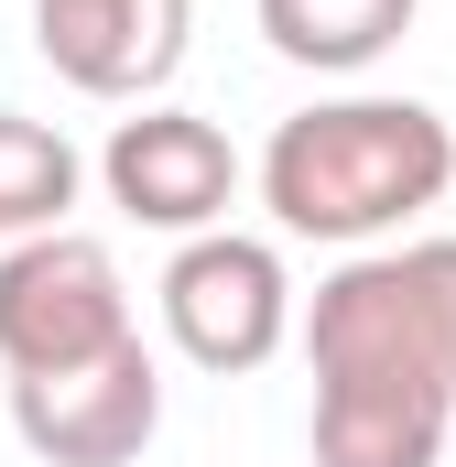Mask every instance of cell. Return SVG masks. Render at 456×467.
Here are the masks:
<instances>
[{"label": "cell", "mask_w": 456, "mask_h": 467, "mask_svg": "<svg viewBox=\"0 0 456 467\" xmlns=\"http://www.w3.org/2000/svg\"><path fill=\"white\" fill-rule=\"evenodd\" d=\"M456 402L391 358H316V467H435Z\"/></svg>", "instance_id": "obj_7"}, {"label": "cell", "mask_w": 456, "mask_h": 467, "mask_svg": "<svg viewBox=\"0 0 456 467\" xmlns=\"http://www.w3.org/2000/svg\"><path fill=\"white\" fill-rule=\"evenodd\" d=\"M98 174H109V207L119 218H141V229H228V207H239V152H228L218 119L196 109H141L109 130V152H98Z\"/></svg>", "instance_id": "obj_6"}, {"label": "cell", "mask_w": 456, "mask_h": 467, "mask_svg": "<svg viewBox=\"0 0 456 467\" xmlns=\"http://www.w3.org/2000/svg\"><path fill=\"white\" fill-rule=\"evenodd\" d=\"M163 327L196 369H261V358L294 337V272L272 239H239V229H196L174 261H163Z\"/></svg>", "instance_id": "obj_3"}, {"label": "cell", "mask_w": 456, "mask_h": 467, "mask_svg": "<svg viewBox=\"0 0 456 467\" xmlns=\"http://www.w3.org/2000/svg\"><path fill=\"white\" fill-rule=\"evenodd\" d=\"M456 185V130L424 99H326L261 152V207L294 239H380Z\"/></svg>", "instance_id": "obj_1"}, {"label": "cell", "mask_w": 456, "mask_h": 467, "mask_svg": "<svg viewBox=\"0 0 456 467\" xmlns=\"http://www.w3.org/2000/svg\"><path fill=\"white\" fill-rule=\"evenodd\" d=\"M109 337H130V283L98 239L44 229L0 250V369H66V358H98Z\"/></svg>", "instance_id": "obj_4"}, {"label": "cell", "mask_w": 456, "mask_h": 467, "mask_svg": "<svg viewBox=\"0 0 456 467\" xmlns=\"http://www.w3.org/2000/svg\"><path fill=\"white\" fill-rule=\"evenodd\" d=\"M77 185H88V163H77V141H66V130H44V119H22V109H0V239L66 229Z\"/></svg>", "instance_id": "obj_10"}, {"label": "cell", "mask_w": 456, "mask_h": 467, "mask_svg": "<svg viewBox=\"0 0 456 467\" xmlns=\"http://www.w3.org/2000/svg\"><path fill=\"white\" fill-rule=\"evenodd\" d=\"M196 0H33V44L88 99H152L185 66Z\"/></svg>", "instance_id": "obj_8"}, {"label": "cell", "mask_w": 456, "mask_h": 467, "mask_svg": "<svg viewBox=\"0 0 456 467\" xmlns=\"http://www.w3.org/2000/svg\"><path fill=\"white\" fill-rule=\"evenodd\" d=\"M305 358H391L456 402V239L369 250V261L326 272L316 316H305Z\"/></svg>", "instance_id": "obj_2"}, {"label": "cell", "mask_w": 456, "mask_h": 467, "mask_svg": "<svg viewBox=\"0 0 456 467\" xmlns=\"http://www.w3.org/2000/svg\"><path fill=\"white\" fill-rule=\"evenodd\" d=\"M11 435L44 467H130L163 435V369L141 337H109L98 358H66V369H22Z\"/></svg>", "instance_id": "obj_5"}, {"label": "cell", "mask_w": 456, "mask_h": 467, "mask_svg": "<svg viewBox=\"0 0 456 467\" xmlns=\"http://www.w3.org/2000/svg\"><path fill=\"white\" fill-rule=\"evenodd\" d=\"M424 0H261V33L283 66H316V77H358L380 66L402 33H413Z\"/></svg>", "instance_id": "obj_9"}]
</instances>
